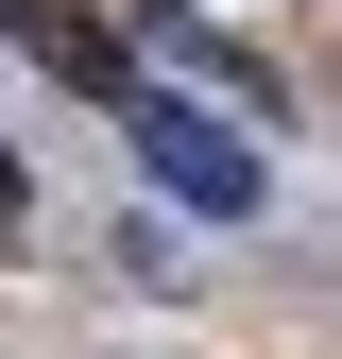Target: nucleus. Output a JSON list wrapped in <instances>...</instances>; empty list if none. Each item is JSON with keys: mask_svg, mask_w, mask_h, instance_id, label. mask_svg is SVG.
Masks as SVG:
<instances>
[{"mask_svg": "<svg viewBox=\"0 0 342 359\" xmlns=\"http://www.w3.org/2000/svg\"><path fill=\"white\" fill-rule=\"evenodd\" d=\"M120 137H137V171H154V189L189 205V222H256V205H274L256 137H223V120H189V103H137Z\"/></svg>", "mask_w": 342, "mask_h": 359, "instance_id": "f257e3e1", "label": "nucleus"}, {"mask_svg": "<svg viewBox=\"0 0 342 359\" xmlns=\"http://www.w3.org/2000/svg\"><path fill=\"white\" fill-rule=\"evenodd\" d=\"M0 52H34L52 86H86V103H137V52H120L103 18H69V0H0Z\"/></svg>", "mask_w": 342, "mask_h": 359, "instance_id": "f03ea898", "label": "nucleus"}, {"mask_svg": "<svg viewBox=\"0 0 342 359\" xmlns=\"http://www.w3.org/2000/svg\"><path fill=\"white\" fill-rule=\"evenodd\" d=\"M137 34H154V52H171V69H205V86H240V103H274V86H256V69L223 52V34H189V0H154V18H137Z\"/></svg>", "mask_w": 342, "mask_h": 359, "instance_id": "7ed1b4c3", "label": "nucleus"}, {"mask_svg": "<svg viewBox=\"0 0 342 359\" xmlns=\"http://www.w3.org/2000/svg\"><path fill=\"white\" fill-rule=\"evenodd\" d=\"M18 222H34V171H18V154H0V240H18Z\"/></svg>", "mask_w": 342, "mask_h": 359, "instance_id": "20e7f679", "label": "nucleus"}]
</instances>
